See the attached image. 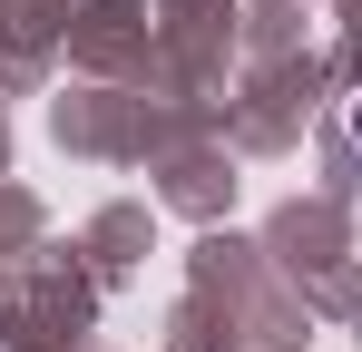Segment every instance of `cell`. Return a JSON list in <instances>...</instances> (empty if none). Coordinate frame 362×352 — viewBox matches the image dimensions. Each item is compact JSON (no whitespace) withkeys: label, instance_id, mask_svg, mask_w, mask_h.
<instances>
[{"label":"cell","instance_id":"obj_1","mask_svg":"<svg viewBox=\"0 0 362 352\" xmlns=\"http://www.w3.org/2000/svg\"><path fill=\"white\" fill-rule=\"evenodd\" d=\"M353 137H362V108H353Z\"/></svg>","mask_w":362,"mask_h":352}]
</instances>
